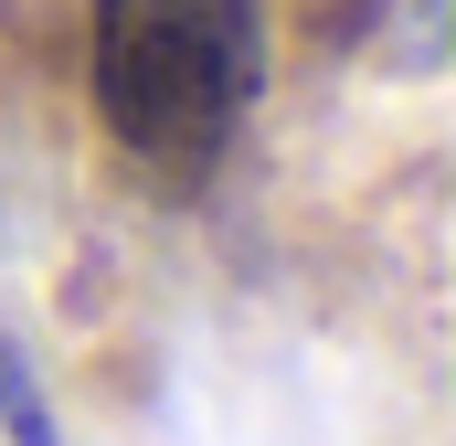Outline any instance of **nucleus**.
I'll return each mask as SVG.
<instances>
[{"label": "nucleus", "instance_id": "obj_1", "mask_svg": "<svg viewBox=\"0 0 456 446\" xmlns=\"http://www.w3.org/2000/svg\"><path fill=\"white\" fill-rule=\"evenodd\" d=\"M86 75L117 149L202 170L265 86V21L255 0H96Z\"/></svg>", "mask_w": 456, "mask_h": 446}, {"label": "nucleus", "instance_id": "obj_2", "mask_svg": "<svg viewBox=\"0 0 456 446\" xmlns=\"http://www.w3.org/2000/svg\"><path fill=\"white\" fill-rule=\"evenodd\" d=\"M0 404H11V436H21V446H53V425H43V393H21V383H11V351H0Z\"/></svg>", "mask_w": 456, "mask_h": 446}]
</instances>
